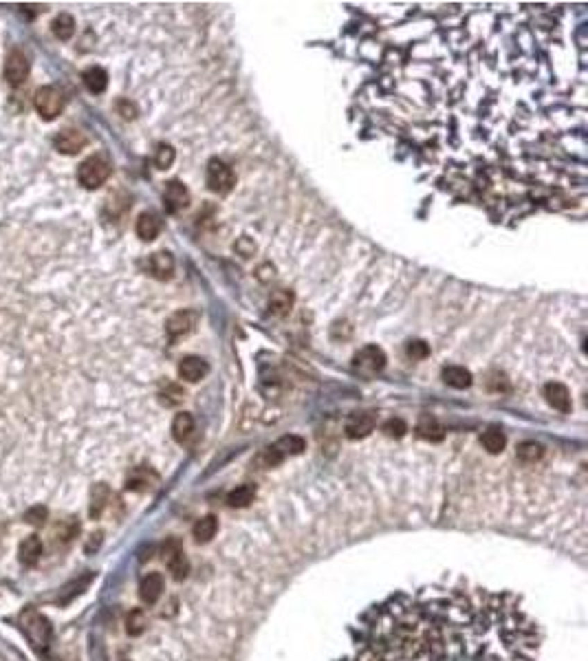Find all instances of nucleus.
<instances>
[{"label":"nucleus","mask_w":588,"mask_h":661,"mask_svg":"<svg viewBox=\"0 0 588 661\" xmlns=\"http://www.w3.org/2000/svg\"><path fill=\"white\" fill-rule=\"evenodd\" d=\"M144 628H146V615H144V611H139V608H135V611H131V615H128V619H126V630H128V635H142L144 633Z\"/></svg>","instance_id":"nucleus-30"},{"label":"nucleus","mask_w":588,"mask_h":661,"mask_svg":"<svg viewBox=\"0 0 588 661\" xmlns=\"http://www.w3.org/2000/svg\"><path fill=\"white\" fill-rule=\"evenodd\" d=\"M163 395V401L168 406H174V404H178V401L183 399V391L178 386H174V384H168V393H161Z\"/></svg>","instance_id":"nucleus-37"},{"label":"nucleus","mask_w":588,"mask_h":661,"mask_svg":"<svg viewBox=\"0 0 588 661\" xmlns=\"http://www.w3.org/2000/svg\"><path fill=\"white\" fill-rule=\"evenodd\" d=\"M40 555H42V540L37 538V536H29V538H24V540L20 542V547H18V560H20L22 566H33V564H37Z\"/></svg>","instance_id":"nucleus-17"},{"label":"nucleus","mask_w":588,"mask_h":661,"mask_svg":"<svg viewBox=\"0 0 588 661\" xmlns=\"http://www.w3.org/2000/svg\"><path fill=\"white\" fill-rule=\"evenodd\" d=\"M106 498H108V487L106 485H97L93 489V503H91V516L97 518L101 514V509L106 507Z\"/></svg>","instance_id":"nucleus-32"},{"label":"nucleus","mask_w":588,"mask_h":661,"mask_svg":"<svg viewBox=\"0 0 588 661\" xmlns=\"http://www.w3.org/2000/svg\"><path fill=\"white\" fill-rule=\"evenodd\" d=\"M51 29H53V35L60 38V40H69L75 31V20L69 14H60L53 20V24H51Z\"/></svg>","instance_id":"nucleus-29"},{"label":"nucleus","mask_w":588,"mask_h":661,"mask_svg":"<svg viewBox=\"0 0 588 661\" xmlns=\"http://www.w3.org/2000/svg\"><path fill=\"white\" fill-rule=\"evenodd\" d=\"M208 361L199 355H187L178 361V375L185 382H201L208 375Z\"/></svg>","instance_id":"nucleus-13"},{"label":"nucleus","mask_w":588,"mask_h":661,"mask_svg":"<svg viewBox=\"0 0 588 661\" xmlns=\"http://www.w3.org/2000/svg\"><path fill=\"white\" fill-rule=\"evenodd\" d=\"M110 172H112L110 161L104 157V154H91V157L80 163L78 181H80V186L86 188V190H97L99 186L106 183Z\"/></svg>","instance_id":"nucleus-2"},{"label":"nucleus","mask_w":588,"mask_h":661,"mask_svg":"<svg viewBox=\"0 0 588 661\" xmlns=\"http://www.w3.org/2000/svg\"><path fill=\"white\" fill-rule=\"evenodd\" d=\"M253 496H255V487L245 483V485H238L236 489L229 491L227 503L232 505V507H247V505L253 500Z\"/></svg>","instance_id":"nucleus-26"},{"label":"nucleus","mask_w":588,"mask_h":661,"mask_svg":"<svg viewBox=\"0 0 588 661\" xmlns=\"http://www.w3.org/2000/svg\"><path fill=\"white\" fill-rule=\"evenodd\" d=\"M163 560L168 564L170 573L174 576V580H183L190 571V562L185 558V553L178 547V542L170 540L168 544L163 547Z\"/></svg>","instance_id":"nucleus-10"},{"label":"nucleus","mask_w":588,"mask_h":661,"mask_svg":"<svg viewBox=\"0 0 588 661\" xmlns=\"http://www.w3.org/2000/svg\"><path fill=\"white\" fill-rule=\"evenodd\" d=\"M53 146L62 154H78L86 146V135L82 131H78V128H64V131H60L56 135Z\"/></svg>","instance_id":"nucleus-12"},{"label":"nucleus","mask_w":588,"mask_h":661,"mask_svg":"<svg viewBox=\"0 0 588 661\" xmlns=\"http://www.w3.org/2000/svg\"><path fill=\"white\" fill-rule=\"evenodd\" d=\"M24 521H27L29 525H35V527L44 525V521H47V507H42V505H37V507H31L27 514H24Z\"/></svg>","instance_id":"nucleus-35"},{"label":"nucleus","mask_w":588,"mask_h":661,"mask_svg":"<svg viewBox=\"0 0 588 661\" xmlns=\"http://www.w3.org/2000/svg\"><path fill=\"white\" fill-rule=\"evenodd\" d=\"M194 432V419H192V414H187V412H178L176 417H174V421H172V434H174V439L176 441H183Z\"/></svg>","instance_id":"nucleus-23"},{"label":"nucleus","mask_w":588,"mask_h":661,"mask_svg":"<svg viewBox=\"0 0 588 661\" xmlns=\"http://www.w3.org/2000/svg\"><path fill=\"white\" fill-rule=\"evenodd\" d=\"M20 624H22L24 635H27L29 642L33 644V648H40V651H44L47 644H49V639H51V626H49V621H47L40 613L27 611V613L20 617Z\"/></svg>","instance_id":"nucleus-4"},{"label":"nucleus","mask_w":588,"mask_h":661,"mask_svg":"<svg viewBox=\"0 0 588 661\" xmlns=\"http://www.w3.org/2000/svg\"><path fill=\"white\" fill-rule=\"evenodd\" d=\"M408 355H410L412 359H426L430 355V346L426 342H421V340L410 342V344H408Z\"/></svg>","instance_id":"nucleus-36"},{"label":"nucleus","mask_w":588,"mask_h":661,"mask_svg":"<svg viewBox=\"0 0 588 661\" xmlns=\"http://www.w3.org/2000/svg\"><path fill=\"white\" fill-rule=\"evenodd\" d=\"M99 544H101V534L97 531V534H93V536H91V542H86V547H84V549H86V553H93V551H97Z\"/></svg>","instance_id":"nucleus-39"},{"label":"nucleus","mask_w":588,"mask_h":661,"mask_svg":"<svg viewBox=\"0 0 588 661\" xmlns=\"http://www.w3.org/2000/svg\"><path fill=\"white\" fill-rule=\"evenodd\" d=\"M29 77V58L20 49H11L5 60V80L11 86H20Z\"/></svg>","instance_id":"nucleus-7"},{"label":"nucleus","mask_w":588,"mask_h":661,"mask_svg":"<svg viewBox=\"0 0 588 661\" xmlns=\"http://www.w3.org/2000/svg\"><path fill=\"white\" fill-rule=\"evenodd\" d=\"M234 183H236V177L232 172V168H229L225 161L221 159H212L208 163V186L212 192L216 194H229L234 190Z\"/></svg>","instance_id":"nucleus-5"},{"label":"nucleus","mask_w":588,"mask_h":661,"mask_svg":"<svg viewBox=\"0 0 588 661\" xmlns=\"http://www.w3.org/2000/svg\"><path fill=\"white\" fill-rule=\"evenodd\" d=\"M163 593V576L161 573H148L142 585H139V598L146 604H155Z\"/></svg>","instance_id":"nucleus-18"},{"label":"nucleus","mask_w":588,"mask_h":661,"mask_svg":"<svg viewBox=\"0 0 588 661\" xmlns=\"http://www.w3.org/2000/svg\"><path fill=\"white\" fill-rule=\"evenodd\" d=\"M516 455L522 463H535L540 461L542 455H544V448L540 443H535V441H525V443H520Z\"/></svg>","instance_id":"nucleus-27"},{"label":"nucleus","mask_w":588,"mask_h":661,"mask_svg":"<svg viewBox=\"0 0 588 661\" xmlns=\"http://www.w3.org/2000/svg\"><path fill=\"white\" fill-rule=\"evenodd\" d=\"M383 432L392 439H401L408 432V425L403 419H388L386 423H383Z\"/></svg>","instance_id":"nucleus-34"},{"label":"nucleus","mask_w":588,"mask_h":661,"mask_svg":"<svg viewBox=\"0 0 588 661\" xmlns=\"http://www.w3.org/2000/svg\"><path fill=\"white\" fill-rule=\"evenodd\" d=\"M375 425H377V414L366 410V412H353L344 430H346L348 439H364L375 430Z\"/></svg>","instance_id":"nucleus-9"},{"label":"nucleus","mask_w":588,"mask_h":661,"mask_svg":"<svg viewBox=\"0 0 588 661\" xmlns=\"http://www.w3.org/2000/svg\"><path fill=\"white\" fill-rule=\"evenodd\" d=\"M82 77H84L86 88L91 90V93H95V95L104 93L106 86H108V73H106L104 69H101V67H91V69H86Z\"/></svg>","instance_id":"nucleus-22"},{"label":"nucleus","mask_w":588,"mask_h":661,"mask_svg":"<svg viewBox=\"0 0 588 661\" xmlns=\"http://www.w3.org/2000/svg\"><path fill=\"white\" fill-rule=\"evenodd\" d=\"M353 366H355V370H360L364 375H375V373L383 370V366H386V353H383L381 348L375 346V344L364 346L362 351L355 355Z\"/></svg>","instance_id":"nucleus-6"},{"label":"nucleus","mask_w":588,"mask_h":661,"mask_svg":"<svg viewBox=\"0 0 588 661\" xmlns=\"http://www.w3.org/2000/svg\"><path fill=\"white\" fill-rule=\"evenodd\" d=\"M148 271L157 280H168L172 278V271H174V258L170 252H157L148 258Z\"/></svg>","instance_id":"nucleus-14"},{"label":"nucleus","mask_w":588,"mask_h":661,"mask_svg":"<svg viewBox=\"0 0 588 661\" xmlns=\"http://www.w3.org/2000/svg\"><path fill=\"white\" fill-rule=\"evenodd\" d=\"M274 448L280 452V455H283V459H285L287 455H300V452L304 450V439H302V436H296V434H289V436L280 439Z\"/></svg>","instance_id":"nucleus-28"},{"label":"nucleus","mask_w":588,"mask_h":661,"mask_svg":"<svg viewBox=\"0 0 588 661\" xmlns=\"http://www.w3.org/2000/svg\"><path fill=\"white\" fill-rule=\"evenodd\" d=\"M161 231V220L155 212H144L137 218V236L142 240H155Z\"/></svg>","instance_id":"nucleus-19"},{"label":"nucleus","mask_w":588,"mask_h":661,"mask_svg":"<svg viewBox=\"0 0 588 661\" xmlns=\"http://www.w3.org/2000/svg\"><path fill=\"white\" fill-rule=\"evenodd\" d=\"M441 377L447 386L456 388V391H465L471 386V373L465 366H445Z\"/></svg>","instance_id":"nucleus-20"},{"label":"nucleus","mask_w":588,"mask_h":661,"mask_svg":"<svg viewBox=\"0 0 588 661\" xmlns=\"http://www.w3.org/2000/svg\"><path fill=\"white\" fill-rule=\"evenodd\" d=\"M163 203H165V210H168L170 214L185 210V207L190 205L187 188L183 183H178V181H170L163 190Z\"/></svg>","instance_id":"nucleus-11"},{"label":"nucleus","mask_w":588,"mask_h":661,"mask_svg":"<svg viewBox=\"0 0 588 661\" xmlns=\"http://www.w3.org/2000/svg\"><path fill=\"white\" fill-rule=\"evenodd\" d=\"M480 443H482L485 450L489 452V455H501V452L505 450V446H507V439H505L501 427L492 425V427H487V430L482 432Z\"/></svg>","instance_id":"nucleus-21"},{"label":"nucleus","mask_w":588,"mask_h":661,"mask_svg":"<svg viewBox=\"0 0 588 661\" xmlns=\"http://www.w3.org/2000/svg\"><path fill=\"white\" fill-rule=\"evenodd\" d=\"M155 163L159 170H168V168L174 163V148L170 144H161L157 148V154H155Z\"/></svg>","instance_id":"nucleus-31"},{"label":"nucleus","mask_w":588,"mask_h":661,"mask_svg":"<svg viewBox=\"0 0 588 661\" xmlns=\"http://www.w3.org/2000/svg\"><path fill=\"white\" fill-rule=\"evenodd\" d=\"M216 529H219V521H216L214 516H203L201 521H196L194 529H192V534H194V538L199 542H208V540L214 538Z\"/></svg>","instance_id":"nucleus-24"},{"label":"nucleus","mask_w":588,"mask_h":661,"mask_svg":"<svg viewBox=\"0 0 588 661\" xmlns=\"http://www.w3.org/2000/svg\"><path fill=\"white\" fill-rule=\"evenodd\" d=\"M78 531H80V525L73 521H64V523H60L58 525V529H56V536L62 540V542H71L75 536H78Z\"/></svg>","instance_id":"nucleus-33"},{"label":"nucleus","mask_w":588,"mask_h":661,"mask_svg":"<svg viewBox=\"0 0 588 661\" xmlns=\"http://www.w3.org/2000/svg\"><path fill=\"white\" fill-rule=\"evenodd\" d=\"M351 661H538L540 626L518 595L439 580L368 606Z\"/></svg>","instance_id":"nucleus-1"},{"label":"nucleus","mask_w":588,"mask_h":661,"mask_svg":"<svg viewBox=\"0 0 588 661\" xmlns=\"http://www.w3.org/2000/svg\"><path fill=\"white\" fill-rule=\"evenodd\" d=\"M199 322V313L196 311H190V309H183V311H176L168 318L165 322V333L170 335V340H176V338H183L190 331H194Z\"/></svg>","instance_id":"nucleus-8"},{"label":"nucleus","mask_w":588,"mask_h":661,"mask_svg":"<svg viewBox=\"0 0 588 661\" xmlns=\"http://www.w3.org/2000/svg\"><path fill=\"white\" fill-rule=\"evenodd\" d=\"M417 434L426 441H432V443H439V441H443V436H445V430L437 417H432V414H421L419 421H417Z\"/></svg>","instance_id":"nucleus-16"},{"label":"nucleus","mask_w":588,"mask_h":661,"mask_svg":"<svg viewBox=\"0 0 588 661\" xmlns=\"http://www.w3.org/2000/svg\"><path fill=\"white\" fill-rule=\"evenodd\" d=\"M544 397L555 410H560V412H569L571 410V393H569V388L564 384L548 382L544 386Z\"/></svg>","instance_id":"nucleus-15"},{"label":"nucleus","mask_w":588,"mask_h":661,"mask_svg":"<svg viewBox=\"0 0 588 661\" xmlns=\"http://www.w3.org/2000/svg\"><path fill=\"white\" fill-rule=\"evenodd\" d=\"M33 106L37 111L42 120L51 122L56 120L58 115L64 111V95L62 90L56 88V86H40L35 90V97H33Z\"/></svg>","instance_id":"nucleus-3"},{"label":"nucleus","mask_w":588,"mask_h":661,"mask_svg":"<svg viewBox=\"0 0 588 661\" xmlns=\"http://www.w3.org/2000/svg\"><path fill=\"white\" fill-rule=\"evenodd\" d=\"M293 307V293L287 291V289H280L271 295L269 300V311L274 316H287Z\"/></svg>","instance_id":"nucleus-25"},{"label":"nucleus","mask_w":588,"mask_h":661,"mask_svg":"<svg viewBox=\"0 0 588 661\" xmlns=\"http://www.w3.org/2000/svg\"><path fill=\"white\" fill-rule=\"evenodd\" d=\"M117 111L121 113V117H126V120H133L135 115H137V108L133 106L131 101H126V99H119V101H117Z\"/></svg>","instance_id":"nucleus-38"}]
</instances>
